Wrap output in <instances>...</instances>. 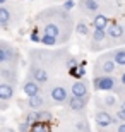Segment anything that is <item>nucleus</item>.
Here are the masks:
<instances>
[{
    "mask_svg": "<svg viewBox=\"0 0 125 132\" xmlns=\"http://www.w3.org/2000/svg\"><path fill=\"white\" fill-rule=\"evenodd\" d=\"M94 120H96L99 129H106V127H110V125H113V123H118L116 118L108 110H98L96 115H94Z\"/></svg>",
    "mask_w": 125,
    "mask_h": 132,
    "instance_id": "20e7f679",
    "label": "nucleus"
},
{
    "mask_svg": "<svg viewBox=\"0 0 125 132\" xmlns=\"http://www.w3.org/2000/svg\"><path fill=\"white\" fill-rule=\"evenodd\" d=\"M65 103H67V106L70 108V110H74V112H81V110L86 108L87 98H76V96H69Z\"/></svg>",
    "mask_w": 125,
    "mask_h": 132,
    "instance_id": "1a4fd4ad",
    "label": "nucleus"
},
{
    "mask_svg": "<svg viewBox=\"0 0 125 132\" xmlns=\"http://www.w3.org/2000/svg\"><path fill=\"white\" fill-rule=\"evenodd\" d=\"M22 91H24V93L28 94L29 98H33V96H38V94H39L41 88H39V84H36L34 81L28 79V81L24 82V86H22Z\"/></svg>",
    "mask_w": 125,
    "mask_h": 132,
    "instance_id": "9d476101",
    "label": "nucleus"
},
{
    "mask_svg": "<svg viewBox=\"0 0 125 132\" xmlns=\"http://www.w3.org/2000/svg\"><path fill=\"white\" fill-rule=\"evenodd\" d=\"M79 5H81V9L84 10V12H89V14H94V12H98V9H99L98 2H94V0H81Z\"/></svg>",
    "mask_w": 125,
    "mask_h": 132,
    "instance_id": "ddd939ff",
    "label": "nucleus"
},
{
    "mask_svg": "<svg viewBox=\"0 0 125 132\" xmlns=\"http://www.w3.org/2000/svg\"><path fill=\"white\" fill-rule=\"evenodd\" d=\"M122 84H123V86H125V72L122 74Z\"/></svg>",
    "mask_w": 125,
    "mask_h": 132,
    "instance_id": "2f4dec72",
    "label": "nucleus"
},
{
    "mask_svg": "<svg viewBox=\"0 0 125 132\" xmlns=\"http://www.w3.org/2000/svg\"><path fill=\"white\" fill-rule=\"evenodd\" d=\"M101 101H105V106H106V108H115V106H116V98H115V96H111V94L105 96Z\"/></svg>",
    "mask_w": 125,
    "mask_h": 132,
    "instance_id": "4be33fe9",
    "label": "nucleus"
},
{
    "mask_svg": "<svg viewBox=\"0 0 125 132\" xmlns=\"http://www.w3.org/2000/svg\"><path fill=\"white\" fill-rule=\"evenodd\" d=\"M76 127H77L79 132H89V125H87V122H79Z\"/></svg>",
    "mask_w": 125,
    "mask_h": 132,
    "instance_id": "b1692460",
    "label": "nucleus"
},
{
    "mask_svg": "<svg viewBox=\"0 0 125 132\" xmlns=\"http://www.w3.org/2000/svg\"><path fill=\"white\" fill-rule=\"evenodd\" d=\"M69 74H70L72 77H76V79H81V77H79V72H77V65H74V67H70V70H69Z\"/></svg>",
    "mask_w": 125,
    "mask_h": 132,
    "instance_id": "c85d7f7f",
    "label": "nucleus"
},
{
    "mask_svg": "<svg viewBox=\"0 0 125 132\" xmlns=\"http://www.w3.org/2000/svg\"><path fill=\"white\" fill-rule=\"evenodd\" d=\"M105 39H106L105 29H94V33H93V43H103Z\"/></svg>",
    "mask_w": 125,
    "mask_h": 132,
    "instance_id": "6ab92c4d",
    "label": "nucleus"
},
{
    "mask_svg": "<svg viewBox=\"0 0 125 132\" xmlns=\"http://www.w3.org/2000/svg\"><path fill=\"white\" fill-rule=\"evenodd\" d=\"M33 113H34V120H36V122L45 123V122H48V120H52V113H50V112L39 110V112H33Z\"/></svg>",
    "mask_w": 125,
    "mask_h": 132,
    "instance_id": "f3484780",
    "label": "nucleus"
},
{
    "mask_svg": "<svg viewBox=\"0 0 125 132\" xmlns=\"http://www.w3.org/2000/svg\"><path fill=\"white\" fill-rule=\"evenodd\" d=\"M31 129H33V132H50V129L41 122H34L33 125H31Z\"/></svg>",
    "mask_w": 125,
    "mask_h": 132,
    "instance_id": "5701e85b",
    "label": "nucleus"
},
{
    "mask_svg": "<svg viewBox=\"0 0 125 132\" xmlns=\"http://www.w3.org/2000/svg\"><path fill=\"white\" fill-rule=\"evenodd\" d=\"M0 4H5V0H0Z\"/></svg>",
    "mask_w": 125,
    "mask_h": 132,
    "instance_id": "f704fd0d",
    "label": "nucleus"
},
{
    "mask_svg": "<svg viewBox=\"0 0 125 132\" xmlns=\"http://www.w3.org/2000/svg\"><path fill=\"white\" fill-rule=\"evenodd\" d=\"M105 33H106V36H108L113 43H116V41H122V39H123V33L125 31H123V28H122L120 24H115V22H113V24H110L108 31H105Z\"/></svg>",
    "mask_w": 125,
    "mask_h": 132,
    "instance_id": "6e6552de",
    "label": "nucleus"
},
{
    "mask_svg": "<svg viewBox=\"0 0 125 132\" xmlns=\"http://www.w3.org/2000/svg\"><path fill=\"white\" fill-rule=\"evenodd\" d=\"M93 86L98 91H110V89H115L116 81L111 76H96L93 79Z\"/></svg>",
    "mask_w": 125,
    "mask_h": 132,
    "instance_id": "7ed1b4c3",
    "label": "nucleus"
},
{
    "mask_svg": "<svg viewBox=\"0 0 125 132\" xmlns=\"http://www.w3.org/2000/svg\"><path fill=\"white\" fill-rule=\"evenodd\" d=\"M29 79L41 86V84L48 82V74H46L45 69L38 67V65H31V67H29Z\"/></svg>",
    "mask_w": 125,
    "mask_h": 132,
    "instance_id": "39448f33",
    "label": "nucleus"
},
{
    "mask_svg": "<svg viewBox=\"0 0 125 132\" xmlns=\"http://www.w3.org/2000/svg\"><path fill=\"white\" fill-rule=\"evenodd\" d=\"M72 96H76V98H87L89 96L87 81H77V82L72 84Z\"/></svg>",
    "mask_w": 125,
    "mask_h": 132,
    "instance_id": "0eeeda50",
    "label": "nucleus"
},
{
    "mask_svg": "<svg viewBox=\"0 0 125 132\" xmlns=\"http://www.w3.org/2000/svg\"><path fill=\"white\" fill-rule=\"evenodd\" d=\"M115 118H116V122H125V112L122 110V108L116 112V117Z\"/></svg>",
    "mask_w": 125,
    "mask_h": 132,
    "instance_id": "cd10ccee",
    "label": "nucleus"
},
{
    "mask_svg": "<svg viewBox=\"0 0 125 132\" xmlns=\"http://www.w3.org/2000/svg\"><path fill=\"white\" fill-rule=\"evenodd\" d=\"M34 122H36V120H34V113H28V115H26V118H24V123H28V125H33Z\"/></svg>",
    "mask_w": 125,
    "mask_h": 132,
    "instance_id": "a878e982",
    "label": "nucleus"
},
{
    "mask_svg": "<svg viewBox=\"0 0 125 132\" xmlns=\"http://www.w3.org/2000/svg\"><path fill=\"white\" fill-rule=\"evenodd\" d=\"M14 96V86L9 82H0V100L2 101H9Z\"/></svg>",
    "mask_w": 125,
    "mask_h": 132,
    "instance_id": "9b49d317",
    "label": "nucleus"
},
{
    "mask_svg": "<svg viewBox=\"0 0 125 132\" xmlns=\"http://www.w3.org/2000/svg\"><path fill=\"white\" fill-rule=\"evenodd\" d=\"M10 57H12V50L5 45L4 48L0 46V64H5V62H9Z\"/></svg>",
    "mask_w": 125,
    "mask_h": 132,
    "instance_id": "a211bd4d",
    "label": "nucleus"
},
{
    "mask_svg": "<svg viewBox=\"0 0 125 132\" xmlns=\"http://www.w3.org/2000/svg\"><path fill=\"white\" fill-rule=\"evenodd\" d=\"M76 31L79 34H81V36H86V34H89V28H87V24L86 22H77V26H76Z\"/></svg>",
    "mask_w": 125,
    "mask_h": 132,
    "instance_id": "412c9836",
    "label": "nucleus"
},
{
    "mask_svg": "<svg viewBox=\"0 0 125 132\" xmlns=\"http://www.w3.org/2000/svg\"><path fill=\"white\" fill-rule=\"evenodd\" d=\"M38 21L45 34H50L57 39V43H65L70 36L72 17L63 9H48L38 15Z\"/></svg>",
    "mask_w": 125,
    "mask_h": 132,
    "instance_id": "f257e3e1",
    "label": "nucleus"
},
{
    "mask_svg": "<svg viewBox=\"0 0 125 132\" xmlns=\"http://www.w3.org/2000/svg\"><path fill=\"white\" fill-rule=\"evenodd\" d=\"M74 0H67V2H65V4H63V10H65V12H69V10H72L74 9Z\"/></svg>",
    "mask_w": 125,
    "mask_h": 132,
    "instance_id": "bb28decb",
    "label": "nucleus"
},
{
    "mask_svg": "<svg viewBox=\"0 0 125 132\" xmlns=\"http://www.w3.org/2000/svg\"><path fill=\"white\" fill-rule=\"evenodd\" d=\"M17 132H31V125H28V123H19V127H17Z\"/></svg>",
    "mask_w": 125,
    "mask_h": 132,
    "instance_id": "393cba45",
    "label": "nucleus"
},
{
    "mask_svg": "<svg viewBox=\"0 0 125 132\" xmlns=\"http://www.w3.org/2000/svg\"><path fill=\"white\" fill-rule=\"evenodd\" d=\"M122 110L125 112V101H122Z\"/></svg>",
    "mask_w": 125,
    "mask_h": 132,
    "instance_id": "473e14b6",
    "label": "nucleus"
},
{
    "mask_svg": "<svg viewBox=\"0 0 125 132\" xmlns=\"http://www.w3.org/2000/svg\"><path fill=\"white\" fill-rule=\"evenodd\" d=\"M50 96H52V101L55 103V105H63L69 98L67 88H65V86H53L52 91H50Z\"/></svg>",
    "mask_w": 125,
    "mask_h": 132,
    "instance_id": "423d86ee",
    "label": "nucleus"
},
{
    "mask_svg": "<svg viewBox=\"0 0 125 132\" xmlns=\"http://www.w3.org/2000/svg\"><path fill=\"white\" fill-rule=\"evenodd\" d=\"M116 132H125V122H118L116 123Z\"/></svg>",
    "mask_w": 125,
    "mask_h": 132,
    "instance_id": "7c9ffc66",
    "label": "nucleus"
},
{
    "mask_svg": "<svg viewBox=\"0 0 125 132\" xmlns=\"http://www.w3.org/2000/svg\"><path fill=\"white\" fill-rule=\"evenodd\" d=\"M39 41H41L45 46H55V45H57V39L53 38V36H50V34H45V33H43V36L39 38Z\"/></svg>",
    "mask_w": 125,
    "mask_h": 132,
    "instance_id": "aec40b11",
    "label": "nucleus"
},
{
    "mask_svg": "<svg viewBox=\"0 0 125 132\" xmlns=\"http://www.w3.org/2000/svg\"><path fill=\"white\" fill-rule=\"evenodd\" d=\"M108 17L106 15H103V14H98V15H94V19H93V26H94V29H105L106 31V28H108Z\"/></svg>",
    "mask_w": 125,
    "mask_h": 132,
    "instance_id": "4468645a",
    "label": "nucleus"
},
{
    "mask_svg": "<svg viewBox=\"0 0 125 132\" xmlns=\"http://www.w3.org/2000/svg\"><path fill=\"white\" fill-rule=\"evenodd\" d=\"M110 59L115 62V65L125 67V48H116L110 53Z\"/></svg>",
    "mask_w": 125,
    "mask_h": 132,
    "instance_id": "f8f14e48",
    "label": "nucleus"
},
{
    "mask_svg": "<svg viewBox=\"0 0 125 132\" xmlns=\"http://www.w3.org/2000/svg\"><path fill=\"white\" fill-rule=\"evenodd\" d=\"M94 2H98V4H99V0H94Z\"/></svg>",
    "mask_w": 125,
    "mask_h": 132,
    "instance_id": "c9c22d12",
    "label": "nucleus"
},
{
    "mask_svg": "<svg viewBox=\"0 0 125 132\" xmlns=\"http://www.w3.org/2000/svg\"><path fill=\"white\" fill-rule=\"evenodd\" d=\"M28 105L29 108H33V110H41V108L45 106V98L43 96H33V98H29L28 100Z\"/></svg>",
    "mask_w": 125,
    "mask_h": 132,
    "instance_id": "dca6fc26",
    "label": "nucleus"
},
{
    "mask_svg": "<svg viewBox=\"0 0 125 132\" xmlns=\"http://www.w3.org/2000/svg\"><path fill=\"white\" fill-rule=\"evenodd\" d=\"M115 69H116V65L110 59V55H105V57L98 59L96 65H94V74L96 76H110V74H113Z\"/></svg>",
    "mask_w": 125,
    "mask_h": 132,
    "instance_id": "f03ea898",
    "label": "nucleus"
},
{
    "mask_svg": "<svg viewBox=\"0 0 125 132\" xmlns=\"http://www.w3.org/2000/svg\"><path fill=\"white\" fill-rule=\"evenodd\" d=\"M12 19V15H10V10L5 7V5H0V26L2 28H7Z\"/></svg>",
    "mask_w": 125,
    "mask_h": 132,
    "instance_id": "2eb2a0df",
    "label": "nucleus"
},
{
    "mask_svg": "<svg viewBox=\"0 0 125 132\" xmlns=\"http://www.w3.org/2000/svg\"><path fill=\"white\" fill-rule=\"evenodd\" d=\"M39 38H41V36L38 34V31H33V33H31V41L38 43V41H39Z\"/></svg>",
    "mask_w": 125,
    "mask_h": 132,
    "instance_id": "c756f323",
    "label": "nucleus"
},
{
    "mask_svg": "<svg viewBox=\"0 0 125 132\" xmlns=\"http://www.w3.org/2000/svg\"><path fill=\"white\" fill-rule=\"evenodd\" d=\"M5 132H14V130H12V129H7V130H5Z\"/></svg>",
    "mask_w": 125,
    "mask_h": 132,
    "instance_id": "72a5a7b5",
    "label": "nucleus"
}]
</instances>
